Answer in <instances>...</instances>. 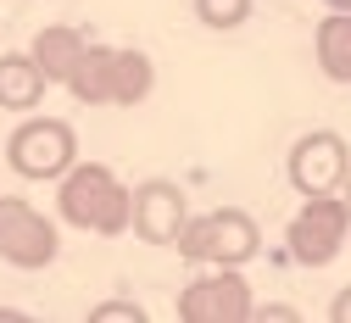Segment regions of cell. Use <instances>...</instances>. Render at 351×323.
<instances>
[{"label": "cell", "instance_id": "cell-1", "mask_svg": "<svg viewBox=\"0 0 351 323\" xmlns=\"http://www.w3.org/2000/svg\"><path fill=\"white\" fill-rule=\"evenodd\" d=\"M56 212L90 235H128V184L101 162H73L56 178Z\"/></svg>", "mask_w": 351, "mask_h": 323}, {"label": "cell", "instance_id": "cell-2", "mask_svg": "<svg viewBox=\"0 0 351 323\" xmlns=\"http://www.w3.org/2000/svg\"><path fill=\"white\" fill-rule=\"evenodd\" d=\"M173 246H179L184 262H201V267H245L262 251V228L240 206H212L201 217H184Z\"/></svg>", "mask_w": 351, "mask_h": 323}, {"label": "cell", "instance_id": "cell-3", "mask_svg": "<svg viewBox=\"0 0 351 323\" xmlns=\"http://www.w3.org/2000/svg\"><path fill=\"white\" fill-rule=\"evenodd\" d=\"M6 162L17 178L28 184H45V178H62L73 162H78V134L73 123L62 117H23L6 140Z\"/></svg>", "mask_w": 351, "mask_h": 323}, {"label": "cell", "instance_id": "cell-4", "mask_svg": "<svg viewBox=\"0 0 351 323\" xmlns=\"http://www.w3.org/2000/svg\"><path fill=\"white\" fill-rule=\"evenodd\" d=\"M56 251H62V240L45 212L23 195H0V262L17 273H39L56 262Z\"/></svg>", "mask_w": 351, "mask_h": 323}, {"label": "cell", "instance_id": "cell-5", "mask_svg": "<svg viewBox=\"0 0 351 323\" xmlns=\"http://www.w3.org/2000/svg\"><path fill=\"white\" fill-rule=\"evenodd\" d=\"M346 235H351V212H346L340 195H301V212H295L290 228H285L290 256H295L301 267H329V262L340 256Z\"/></svg>", "mask_w": 351, "mask_h": 323}, {"label": "cell", "instance_id": "cell-6", "mask_svg": "<svg viewBox=\"0 0 351 323\" xmlns=\"http://www.w3.org/2000/svg\"><path fill=\"white\" fill-rule=\"evenodd\" d=\"M351 167V145L340 140L335 128H313V134H301V140L290 145V184H295V195H335L340 190V178Z\"/></svg>", "mask_w": 351, "mask_h": 323}, {"label": "cell", "instance_id": "cell-7", "mask_svg": "<svg viewBox=\"0 0 351 323\" xmlns=\"http://www.w3.org/2000/svg\"><path fill=\"white\" fill-rule=\"evenodd\" d=\"M251 285L240 267H212L206 279H190V290H179V318L184 323H245L251 318Z\"/></svg>", "mask_w": 351, "mask_h": 323}, {"label": "cell", "instance_id": "cell-8", "mask_svg": "<svg viewBox=\"0 0 351 323\" xmlns=\"http://www.w3.org/2000/svg\"><path fill=\"white\" fill-rule=\"evenodd\" d=\"M190 217V201L173 178H145L140 190H128V235H140L145 246H173Z\"/></svg>", "mask_w": 351, "mask_h": 323}, {"label": "cell", "instance_id": "cell-9", "mask_svg": "<svg viewBox=\"0 0 351 323\" xmlns=\"http://www.w3.org/2000/svg\"><path fill=\"white\" fill-rule=\"evenodd\" d=\"M156 84V67L134 45H112V67H106V106H140Z\"/></svg>", "mask_w": 351, "mask_h": 323}, {"label": "cell", "instance_id": "cell-10", "mask_svg": "<svg viewBox=\"0 0 351 323\" xmlns=\"http://www.w3.org/2000/svg\"><path fill=\"white\" fill-rule=\"evenodd\" d=\"M84 51H90V39H84L78 28H67V23H51V28H39V34H34V51H28V56L39 62V73H45L51 84H67Z\"/></svg>", "mask_w": 351, "mask_h": 323}, {"label": "cell", "instance_id": "cell-11", "mask_svg": "<svg viewBox=\"0 0 351 323\" xmlns=\"http://www.w3.org/2000/svg\"><path fill=\"white\" fill-rule=\"evenodd\" d=\"M45 73H39V62L28 51H6L0 56V106L6 112H34L39 101H45Z\"/></svg>", "mask_w": 351, "mask_h": 323}, {"label": "cell", "instance_id": "cell-12", "mask_svg": "<svg viewBox=\"0 0 351 323\" xmlns=\"http://www.w3.org/2000/svg\"><path fill=\"white\" fill-rule=\"evenodd\" d=\"M313 51H318V67H324V78H335V84H351V12H335V17H324V23H318Z\"/></svg>", "mask_w": 351, "mask_h": 323}, {"label": "cell", "instance_id": "cell-13", "mask_svg": "<svg viewBox=\"0 0 351 323\" xmlns=\"http://www.w3.org/2000/svg\"><path fill=\"white\" fill-rule=\"evenodd\" d=\"M106 67H112V45H90V51L78 56L67 89H73L84 106H106Z\"/></svg>", "mask_w": 351, "mask_h": 323}, {"label": "cell", "instance_id": "cell-14", "mask_svg": "<svg viewBox=\"0 0 351 323\" xmlns=\"http://www.w3.org/2000/svg\"><path fill=\"white\" fill-rule=\"evenodd\" d=\"M195 17L206 28H217V34H229V28H240L251 17V0H195Z\"/></svg>", "mask_w": 351, "mask_h": 323}, {"label": "cell", "instance_id": "cell-15", "mask_svg": "<svg viewBox=\"0 0 351 323\" xmlns=\"http://www.w3.org/2000/svg\"><path fill=\"white\" fill-rule=\"evenodd\" d=\"M90 323H145V307H134V301H101L90 312Z\"/></svg>", "mask_w": 351, "mask_h": 323}, {"label": "cell", "instance_id": "cell-16", "mask_svg": "<svg viewBox=\"0 0 351 323\" xmlns=\"http://www.w3.org/2000/svg\"><path fill=\"white\" fill-rule=\"evenodd\" d=\"M251 318H262V323H295L301 312H295V307H279V301H274V307H251Z\"/></svg>", "mask_w": 351, "mask_h": 323}, {"label": "cell", "instance_id": "cell-17", "mask_svg": "<svg viewBox=\"0 0 351 323\" xmlns=\"http://www.w3.org/2000/svg\"><path fill=\"white\" fill-rule=\"evenodd\" d=\"M329 318H335V323H351V285H346V290L329 301Z\"/></svg>", "mask_w": 351, "mask_h": 323}, {"label": "cell", "instance_id": "cell-18", "mask_svg": "<svg viewBox=\"0 0 351 323\" xmlns=\"http://www.w3.org/2000/svg\"><path fill=\"white\" fill-rule=\"evenodd\" d=\"M340 201H346V212H351V167H346V178H340V190H335Z\"/></svg>", "mask_w": 351, "mask_h": 323}, {"label": "cell", "instance_id": "cell-19", "mask_svg": "<svg viewBox=\"0 0 351 323\" xmlns=\"http://www.w3.org/2000/svg\"><path fill=\"white\" fill-rule=\"evenodd\" d=\"M324 6H329V12H351V0H324Z\"/></svg>", "mask_w": 351, "mask_h": 323}]
</instances>
